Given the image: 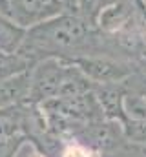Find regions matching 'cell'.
Masks as SVG:
<instances>
[{"label":"cell","instance_id":"1","mask_svg":"<svg viewBox=\"0 0 146 157\" xmlns=\"http://www.w3.org/2000/svg\"><path fill=\"white\" fill-rule=\"evenodd\" d=\"M86 40V28L80 20L66 17L55 22L38 24L22 39L17 53L35 62L38 53L55 57L62 49H70Z\"/></svg>","mask_w":146,"mask_h":157},{"label":"cell","instance_id":"2","mask_svg":"<svg viewBox=\"0 0 146 157\" xmlns=\"http://www.w3.org/2000/svg\"><path fill=\"white\" fill-rule=\"evenodd\" d=\"M77 146H82L88 152H93L101 155L102 152H108L121 144L124 139L122 122L113 119H99L84 124L80 130H77L71 137Z\"/></svg>","mask_w":146,"mask_h":157},{"label":"cell","instance_id":"3","mask_svg":"<svg viewBox=\"0 0 146 157\" xmlns=\"http://www.w3.org/2000/svg\"><path fill=\"white\" fill-rule=\"evenodd\" d=\"M66 70L68 64H64V60L55 57H48L35 64L31 70L29 99L26 104H40L48 99L57 97L66 77Z\"/></svg>","mask_w":146,"mask_h":157},{"label":"cell","instance_id":"4","mask_svg":"<svg viewBox=\"0 0 146 157\" xmlns=\"http://www.w3.org/2000/svg\"><path fill=\"white\" fill-rule=\"evenodd\" d=\"M75 64L93 84H117L122 82L133 73V70L128 64L101 59V57H82L70 60Z\"/></svg>","mask_w":146,"mask_h":157},{"label":"cell","instance_id":"5","mask_svg":"<svg viewBox=\"0 0 146 157\" xmlns=\"http://www.w3.org/2000/svg\"><path fill=\"white\" fill-rule=\"evenodd\" d=\"M31 68L0 80V108L26 104L29 99Z\"/></svg>","mask_w":146,"mask_h":157},{"label":"cell","instance_id":"6","mask_svg":"<svg viewBox=\"0 0 146 157\" xmlns=\"http://www.w3.org/2000/svg\"><path fill=\"white\" fill-rule=\"evenodd\" d=\"M122 132H124V139L135 144H146V119H130L124 117L122 121Z\"/></svg>","mask_w":146,"mask_h":157},{"label":"cell","instance_id":"7","mask_svg":"<svg viewBox=\"0 0 146 157\" xmlns=\"http://www.w3.org/2000/svg\"><path fill=\"white\" fill-rule=\"evenodd\" d=\"M99 157H146V154L141 144H135V143H130V141H122L115 148H111L108 152H102Z\"/></svg>","mask_w":146,"mask_h":157},{"label":"cell","instance_id":"8","mask_svg":"<svg viewBox=\"0 0 146 157\" xmlns=\"http://www.w3.org/2000/svg\"><path fill=\"white\" fill-rule=\"evenodd\" d=\"M139 64H141V70H143V73H144V77H146V51L141 55V59H139Z\"/></svg>","mask_w":146,"mask_h":157},{"label":"cell","instance_id":"9","mask_svg":"<svg viewBox=\"0 0 146 157\" xmlns=\"http://www.w3.org/2000/svg\"><path fill=\"white\" fill-rule=\"evenodd\" d=\"M143 150H144V154H146V144H144V146H143Z\"/></svg>","mask_w":146,"mask_h":157}]
</instances>
